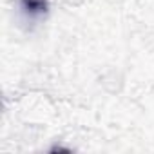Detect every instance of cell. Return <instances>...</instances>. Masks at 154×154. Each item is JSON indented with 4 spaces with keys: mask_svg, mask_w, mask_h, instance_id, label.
Segmentation results:
<instances>
[{
    "mask_svg": "<svg viewBox=\"0 0 154 154\" xmlns=\"http://www.w3.org/2000/svg\"><path fill=\"white\" fill-rule=\"evenodd\" d=\"M20 4L29 15H44L49 9V0H20Z\"/></svg>",
    "mask_w": 154,
    "mask_h": 154,
    "instance_id": "6da1fadb",
    "label": "cell"
}]
</instances>
